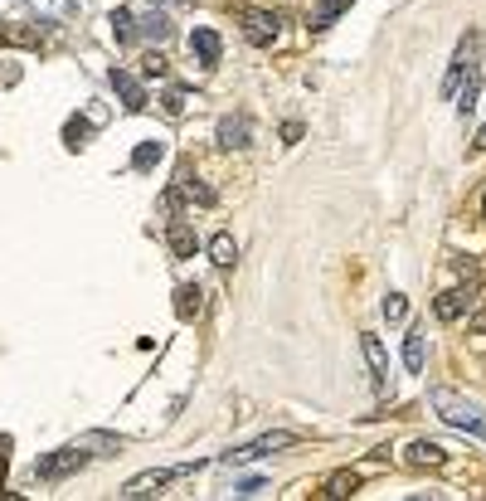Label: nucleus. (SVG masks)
<instances>
[{
	"instance_id": "nucleus-6",
	"label": "nucleus",
	"mask_w": 486,
	"mask_h": 501,
	"mask_svg": "<svg viewBox=\"0 0 486 501\" xmlns=\"http://www.w3.org/2000/svg\"><path fill=\"white\" fill-rule=\"evenodd\" d=\"M190 54H195L205 68H219V58H224V40H219L215 30L199 25V30H190Z\"/></svg>"
},
{
	"instance_id": "nucleus-9",
	"label": "nucleus",
	"mask_w": 486,
	"mask_h": 501,
	"mask_svg": "<svg viewBox=\"0 0 486 501\" xmlns=\"http://www.w3.org/2000/svg\"><path fill=\"white\" fill-rule=\"evenodd\" d=\"M112 88L122 93V107H127V112H141V107H146V88H141L127 68H112Z\"/></svg>"
},
{
	"instance_id": "nucleus-10",
	"label": "nucleus",
	"mask_w": 486,
	"mask_h": 501,
	"mask_svg": "<svg viewBox=\"0 0 486 501\" xmlns=\"http://www.w3.org/2000/svg\"><path fill=\"white\" fill-rule=\"evenodd\" d=\"M360 351H365V361H370L375 389H389V361H384V345H379V336H360Z\"/></svg>"
},
{
	"instance_id": "nucleus-3",
	"label": "nucleus",
	"mask_w": 486,
	"mask_h": 501,
	"mask_svg": "<svg viewBox=\"0 0 486 501\" xmlns=\"http://www.w3.org/2000/svg\"><path fill=\"white\" fill-rule=\"evenodd\" d=\"M185 472H195V468H190V462H185V468H151V472L132 477V482L122 487V497H127V501H137V497H156L165 482H175V477H185Z\"/></svg>"
},
{
	"instance_id": "nucleus-15",
	"label": "nucleus",
	"mask_w": 486,
	"mask_h": 501,
	"mask_svg": "<svg viewBox=\"0 0 486 501\" xmlns=\"http://www.w3.org/2000/svg\"><path fill=\"white\" fill-rule=\"evenodd\" d=\"M209 258H215L219 268H234V258H239V244H234V234H215V238H209Z\"/></svg>"
},
{
	"instance_id": "nucleus-19",
	"label": "nucleus",
	"mask_w": 486,
	"mask_h": 501,
	"mask_svg": "<svg viewBox=\"0 0 486 501\" xmlns=\"http://www.w3.org/2000/svg\"><path fill=\"white\" fill-rule=\"evenodd\" d=\"M185 103H190V93H185V88H165V98H161V107H165L171 117H181V112H185Z\"/></svg>"
},
{
	"instance_id": "nucleus-7",
	"label": "nucleus",
	"mask_w": 486,
	"mask_h": 501,
	"mask_svg": "<svg viewBox=\"0 0 486 501\" xmlns=\"http://www.w3.org/2000/svg\"><path fill=\"white\" fill-rule=\"evenodd\" d=\"M467 64H477V40H462L457 44L453 64H447V78H443V93H447V98L457 93V83H462V74H467Z\"/></svg>"
},
{
	"instance_id": "nucleus-5",
	"label": "nucleus",
	"mask_w": 486,
	"mask_h": 501,
	"mask_svg": "<svg viewBox=\"0 0 486 501\" xmlns=\"http://www.w3.org/2000/svg\"><path fill=\"white\" fill-rule=\"evenodd\" d=\"M243 40L258 44V49H268V44L278 40V15H272V10H248L243 15Z\"/></svg>"
},
{
	"instance_id": "nucleus-1",
	"label": "nucleus",
	"mask_w": 486,
	"mask_h": 501,
	"mask_svg": "<svg viewBox=\"0 0 486 501\" xmlns=\"http://www.w3.org/2000/svg\"><path fill=\"white\" fill-rule=\"evenodd\" d=\"M93 448H112V438L108 434H88V438H78V443H64L58 452H49V458L34 462V477H40V482H64L68 472L88 468Z\"/></svg>"
},
{
	"instance_id": "nucleus-4",
	"label": "nucleus",
	"mask_w": 486,
	"mask_h": 501,
	"mask_svg": "<svg viewBox=\"0 0 486 501\" xmlns=\"http://www.w3.org/2000/svg\"><path fill=\"white\" fill-rule=\"evenodd\" d=\"M297 443V434H287V428H278V434H263V438H253L248 448H234L229 452V462H253V458H268V452H278V448H292Z\"/></svg>"
},
{
	"instance_id": "nucleus-20",
	"label": "nucleus",
	"mask_w": 486,
	"mask_h": 501,
	"mask_svg": "<svg viewBox=\"0 0 486 501\" xmlns=\"http://www.w3.org/2000/svg\"><path fill=\"white\" fill-rule=\"evenodd\" d=\"M112 34H117V44H132V10H117L112 15Z\"/></svg>"
},
{
	"instance_id": "nucleus-22",
	"label": "nucleus",
	"mask_w": 486,
	"mask_h": 501,
	"mask_svg": "<svg viewBox=\"0 0 486 501\" xmlns=\"http://www.w3.org/2000/svg\"><path fill=\"white\" fill-rule=\"evenodd\" d=\"M64 141H68V147H74V151H78V147H83V141H88V122H78V117H74V122H68V127H64Z\"/></svg>"
},
{
	"instance_id": "nucleus-13",
	"label": "nucleus",
	"mask_w": 486,
	"mask_h": 501,
	"mask_svg": "<svg viewBox=\"0 0 486 501\" xmlns=\"http://www.w3.org/2000/svg\"><path fill=\"white\" fill-rule=\"evenodd\" d=\"M175 312H181V321H190V317L205 312V292H199V282H185V288H175Z\"/></svg>"
},
{
	"instance_id": "nucleus-14",
	"label": "nucleus",
	"mask_w": 486,
	"mask_h": 501,
	"mask_svg": "<svg viewBox=\"0 0 486 501\" xmlns=\"http://www.w3.org/2000/svg\"><path fill=\"white\" fill-rule=\"evenodd\" d=\"M423 336H429L423 327H413L409 336H404V365H409V375H419V370H423Z\"/></svg>"
},
{
	"instance_id": "nucleus-16",
	"label": "nucleus",
	"mask_w": 486,
	"mask_h": 501,
	"mask_svg": "<svg viewBox=\"0 0 486 501\" xmlns=\"http://www.w3.org/2000/svg\"><path fill=\"white\" fill-rule=\"evenodd\" d=\"M477 93H482V68H477V64H467V88L457 93V112H462V117L477 107Z\"/></svg>"
},
{
	"instance_id": "nucleus-18",
	"label": "nucleus",
	"mask_w": 486,
	"mask_h": 501,
	"mask_svg": "<svg viewBox=\"0 0 486 501\" xmlns=\"http://www.w3.org/2000/svg\"><path fill=\"white\" fill-rule=\"evenodd\" d=\"M171 248H175V258H190L195 254V234H190L185 224H171Z\"/></svg>"
},
{
	"instance_id": "nucleus-8",
	"label": "nucleus",
	"mask_w": 486,
	"mask_h": 501,
	"mask_svg": "<svg viewBox=\"0 0 486 501\" xmlns=\"http://www.w3.org/2000/svg\"><path fill=\"white\" fill-rule=\"evenodd\" d=\"M404 462H409V468H443V462H447V452H443V443H429V438H413V443L404 448Z\"/></svg>"
},
{
	"instance_id": "nucleus-25",
	"label": "nucleus",
	"mask_w": 486,
	"mask_h": 501,
	"mask_svg": "<svg viewBox=\"0 0 486 501\" xmlns=\"http://www.w3.org/2000/svg\"><path fill=\"white\" fill-rule=\"evenodd\" d=\"M258 492H263V482H258V477H253V482H239V487H234V497H258Z\"/></svg>"
},
{
	"instance_id": "nucleus-2",
	"label": "nucleus",
	"mask_w": 486,
	"mask_h": 501,
	"mask_svg": "<svg viewBox=\"0 0 486 501\" xmlns=\"http://www.w3.org/2000/svg\"><path fill=\"white\" fill-rule=\"evenodd\" d=\"M433 409H437V419L443 424H453L457 434H472V438H486V409L477 399H462L453 395V389H433Z\"/></svg>"
},
{
	"instance_id": "nucleus-12",
	"label": "nucleus",
	"mask_w": 486,
	"mask_h": 501,
	"mask_svg": "<svg viewBox=\"0 0 486 501\" xmlns=\"http://www.w3.org/2000/svg\"><path fill=\"white\" fill-rule=\"evenodd\" d=\"M248 137H253V127H248V117H224L219 122V147H248Z\"/></svg>"
},
{
	"instance_id": "nucleus-28",
	"label": "nucleus",
	"mask_w": 486,
	"mask_h": 501,
	"mask_svg": "<svg viewBox=\"0 0 486 501\" xmlns=\"http://www.w3.org/2000/svg\"><path fill=\"white\" fill-rule=\"evenodd\" d=\"M482 219H486V195H482Z\"/></svg>"
},
{
	"instance_id": "nucleus-27",
	"label": "nucleus",
	"mask_w": 486,
	"mask_h": 501,
	"mask_svg": "<svg viewBox=\"0 0 486 501\" xmlns=\"http://www.w3.org/2000/svg\"><path fill=\"white\" fill-rule=\"evenodd\" d=\"M477 151H486V127H482V132H477Z\"/></svg>"
},
{
	"instance_id": "nucleus-24",
	"label": "nucleus",
	"mask_w": 486,
	"mask_h": 501,
	"mask_svg": "<svg viewBox=\"0 0 486 501\" xmlns=\"http://www.w3.org/2000/svg\"><path fill=\"white\" fill-rule=\"evenodd\" d=\"M141 74H146V78H165V58L161 54H146V58H141Z\"/></svg>"
},
{
	"instance_id": "nucleus-17",
	"label": "nucleus",
	"mask_w": 486,
	"mask_h": 501,
	"mask_svg": "<svg viewBox=\"0 0 486 501\" xmlns=\"http://www.w3.org/2000/svg\"><path fill=\"white\" fill-rule=\"evenodd\" d=\"M156 161H161V141H141V147L132 151V166H137V171H151Z\"/></svg>"
},
{
	"instance_id": "nucleus-26",
	"label": "nucleus",
	"mask_w": 486,
	"mask_h": 501,
	"mask_svg": "<svg viewBox=\"0 0 486 501\" xmlns=\"http://www.w3.org/2000/svg\"><path fill=\"white\" fill-rule=\"evenodd\" d=\"M5 468H10V438H0V482H5Z\"/></svg>"
},
{
	"instance_id": "nucleus-23",
	"label": "nucleus",
	"mask_w": 486,
	"mask_h": 501,
	"mask_svg": "<svg viewBox=\"0 0 486 501\" xmlns=\"http://www.w3.org/2000/svg\"><path fill=\"white\" fill-rule=\"evenodd\" d=\"M355 487H360V477H331V487H326V497H350Z\"/></svg>"
},
{
	"instance_id": "nucleus-11",
	"label": "nucleus",
	"mask_w": 486,
	"mask_h": 501,
	"mask_svg": "<svg viewBox=\"0 0 486 501\" xmlns=\"http://www.w3.org/2000/svg\"><path fill=\"white\" fill-rule=\"evenodd\" d=\"M467 307H472V288H453V292H443V297H437V307H433V312L443 317V321H457L462 312H467Z\"/></svg>"
},
{
	"instance_id": "nucleus-21",
	"label": "nucleus",
	"mask_w": 486,
	"mask_h": 501,
	"mask_svg": "<svg viewBox=\"0 0 486 501\" xmlns=\"http://www.w3.org/2000/svg\"><path fill=\"white\" fill-rule=\"evenodd\" d=\"M404 312H409V302L399 292H389L384 297V321H404Z\"/></svg>"
}]
</instances>
